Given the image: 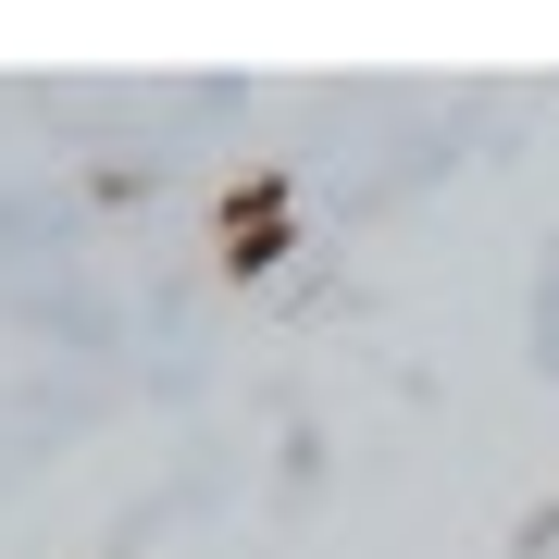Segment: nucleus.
<instances>
[{"instance_id":"f257e3e1","label":"nucleus","mask_w":559,"mask_h":559,"mask_svg":"<svg viewBox=\"0 0 559 559\" xmlns=\"http://www.w3.org/2000/svg\"><path fill=\"white\" fill-rule=\"evenodd\" d=\"M212 237H224V274H237V286L274 274V261L299 249V187H286V175H237L212 200Z\"/></svg>"}]
</instances>
